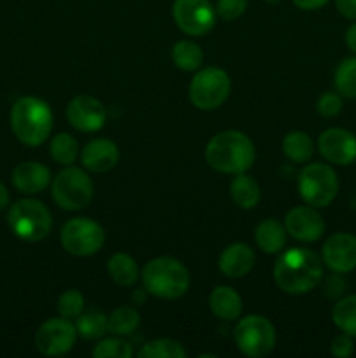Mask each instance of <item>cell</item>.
Instances as JSON below:
<instances>
[{
  "label": "cell",
  "instance_id": "cell-22",
  "mask_svg": "<svg viewBox=\"0 0 356 358\" xmlns=\"http://www.w3.org/2000/svg\"><path fill=\"white\" fill-rule=\"evenodd\" d=\"M260 194L258 182L250 175H246V171L234 175L232 182H230V198H232L234 205L243 210H251L260 201Z\"/></svg>",
  "mask_w": 356,
  "mask_h": 358
},
{
  "label": "cell",
  "instance_id": "cell-31",
  "mask_svg": "<svg viewBox=\"0 0 356 358\" xmlns=\"http://www.w3.org/2000/svg\"><path fill=\"white\" fill-rule=\"evenodd\" d=\"M335 91L346 98H356V56L355 58H346L337 66L334 76Z\"/></svg>",
  "mask_w": 356,
  "mask_h": 358
},
{
  "label": "cell",
  "instance_id": "cell-32",
  "mask_svg": "<svg viewBox=\"0 0 356 358\" xmlns=\"http://www.w3.org/2000/svg\"><path fill=\"white\" fill-rule=\"evenodd\" d=\"M91 353L94 358H131L133 348L124 339L108 338L98 343Z\"/></svg>",
  "mask_w": 356,
  "mask_h": 358
},
{
  "label": "cell",
  "instance_id": "cell-11",
  "mask_svg": "<svg viewBox=\"0 0 356 358\" xmlns=\"http://www.w3.org/2000/svg\"><path fill=\"white\" fill-rule=\"evenodd\" d=\"M173 20L191 37L206 35L216 21V10L209 0H175Z\"/></svg>",
  "mask_w": 356,
  "mask_h": 358
},
{
  "label": "cell",
  "instance_id": "cell-28",
  "mask_svg": "<svg viewBox=\"0 0 356 358\" xmlns=\"http://www.w3.org/2000/svg\"><path fill=\"white\" fill-rule=\"evenodd\" d=\"M75 329L84 339H100L108 332V317L101 311H86L75 318Z\"/></svg>",
  "mask_w": 356,
  "mask_h": 358
},
{
  "label": "cell",
  "instance_id": "cell-24",
  "mask_svg": "<svg viewBox=\"0 0 356 358\" xmlns=\"http://www.w3.org/2000/svg\"><path fill=\"white\" fill-rule=\"evenodd\" d=\"M283 154L292 163H307L314 154V143L311 136L304 131H290L283 138L281 143Z\"/></svg>",
  "mask_w": 356,
  "mask_h": 358
},
{
  "label": "cell",
  "instance_id": "cell-41",
  "mask_svg": "<svg viewBox=\"0 0 356 358\" xmlns=\"http://www.w3.org/2000/svg\"><path fill=\"white\" fill-rule=\"evenodd\" d=\"M147 290L143 289V290H135V292H133V301H135L136 304H143L145 303V297H147Z\"/></svg>",
  "mask_w": 356,
  "mask_h": 358
},
{
  "label": "cell",
  "instance_id": "cell-15",
  "mask_svg": "<svg viewBox=\"0 0 356 358\" xmlns=\"http://www.w3.org/2000/svg\"><path fill=\"white\" fill-rule=\"evenodd\" d=\"M323 264L330 271L346 275L356 268V236L351 233H335L321 248Z\"/></svg>",
  "mask_w": 356,
  "mask_h": 358
},
{
  "label": "cell",
  "instance_id": "cell-42",
  "mask_svg": "<svg viewBox=\"0 0 356 358\" xmlns=\"http://www.w3.org/2000/svg\"><path fill=\"white\" fill-rule=\"evenodd\" d=\"M265 2H267V3H278L279 0H265Z\"/></svg>",
  "mask_w": 356,
  "mask_h": 358
},
{
  "label": "cell",
  "instance_id": "cell-6",
  "mask_svg": "<svg viewBox=\"0 0 356 358\" xmlns=\"http://www.w3.org/2000/svg\"><path fill=\"white\" fill-rule=\"evenodd\" d=\"M51 196L61 210L77 212L91 203L94 196V184L86 171L70 164L54 177Z\"/></svg>",
  "mask_w": 356,
  "mask_h": 358
},
{
  "label": "cell",
  "instance_id": "cell-12",
  "mask_svg": "<svg viewBox=\"0 0 356 358\" xmlns=\"http://www.w3.org/2000/svg\"><path fill=\"white\" fill-rule=\"evenodd\" d=\"M75 324L68 318H49L38 327L35 334V346L45 357L66 355L77 341Z\"/></svg>",
  "mask_w": 356,
  "mask_h": 358
},
{
  "label": "cell",
  "instance_id": "cell-30",
  "mask_svg": "<svg viewBox=\"0 0 356 358\" xmlns=\"http://www.w3.org/2000/svg\"><path fill=\"white\" fill-rule=\"evenodd\" d=\"M140 313L131 306L117 308L108 317V332L115 336H129L138 329Z\"/></svg>",
  "mask_w": 356,
  "mask_h": 358
},
{
  "label": "cell",
  "instance_id": "cell-5",
  "mask_svg": "<svg viewBox=\"0 0 356 358\" xmlns=\"http://www.w3.org/2000/svg\"><path fill=\"white\" fill-rule=\"evenodd\" d=\"M7 224L20 240L35 243L49 236L52 215L47 206L37 199H20L9 208Z\"/></svg>",
  "mask_w": 356,
  "mask_h": 358
},
{
  "label": "cell",
  "instance_id": "cell-29",
  "mask_svg": "<svg viewBox=\"0 0 356 358\" xmlns=\"http://www.w3.org/2000/svg\"><path fill=\"white\" fill-rule=\"evenodd\" d=\"M140 358H185L187 352L175 339L159 338L145 343L138 352Z\"/></svg>",
  "mask_w": 356,
  "mask_h": 358
},
{
  "label": "cell",
  "instance_id": "cell-23",
  "mask_svg": "<svg viewBox=\"0 0 356 358\" xmlns=\"http://www.w3.org/2000/svg\"><path fill=\"white\" fill-rule=\"evenodd\" d=\"M108 275L119 287H133L140 278V269L129 254H114L108 261Z\"/></svg>",
  "mask_w": 356,
  "mask_h": 358
},
{
  "label": "cell",
  "instance_id": "cell-9",
  "mask_svg": "<svg viewBox=\"0 0 356 358\" xmlns=\"http://www.w3.org/2000/svg\"><path fill=\"white\" fill-rule=\"evenodd\" d=\"M234 341L244 357H267L274 350L276 329L265 317L248 315L237 322L234 329Z\"/></svg>",
  "mask_w": 356,
  "mask_h": 358
},
{
  "label": "cell",
  "instance_id": "cell-2",
  "mask_svg": "<svg viewBox=\"0 0 356 358\" xmlns=\"http://www.w3.org/2000/svg\"><path fill=\"white\" fill-rule=\"evenodd\" d=\"M206 163L225 175L244 173L255 163V147L250 136L237 129H227L213 136L205 149Z\"/></svg>",
  "mask_w": 356,
  "mask_h": 358
},
{
  "label": "cell",
  "instance_id": "cell-17",
  "mask_svg": "<svg viewBox=\"0 0 356 358\" xmlns=\"http://www.w3.org/2000/svg\"><path fill=\"white\" fill-rule=\"evenodd\" d=\"M119 147L108 138H94L80 150V163L93 173H107L119 163Z\"/></svg>",
  "mask_w": 356,
  "mask_h": 358
},
{
  "label": "cell",
  "instance_id": "cell-16",
  "mask_svg": "<svg viewBox=\"0 0 356 358\" xmlns=\"http://www.w3.org/2000/svg\"><path fill=\"white\" fill-rule=\"evenodd\" d=\"M285 229L293 240L302 241V243H314L323 236L325 220L314 206H295L286 213Z\"/></svg>",
  "mask_w": 356,
  "mask_h": 358
},
{
  "label": "cell",
  "instance_id": "cell-36",
  "mask_svg": "<svg viewBox=\"0 0 356 358\" xmlns=\"http://www.w3.org/2000/svg\"><path fill=\"white\" fill-rule=\"evenodd\" d=\"M330 352H332V355L337 357V358L351 357L353 352H355V343H353L351 336L346 334V332L335 336V338L332 339Z\"/></svg>",
  "mask_w": 356,
  "mask_h": 358
},
{
  "label": "cell",
  "instance_id": "cell-7",
  "mask_svg": "<svg viewBox=\"0 0 356 358\" xmlns=\"http://www.w3.org/2000/svg\"><path fill=\"white\" fill-rule=\"evenodd\" d=\"M339 192V178L334 168L325 163H311L299 173V194L306 205L325 208Z\"/></svg>",
  "mask_w": 356,
  "mask_h": 358
},
{
  "label": "cell",
  "instance_id": "cell-19",
  "mask_svg": "<svg viewBox=\"0 0 356 358\" xmlns=\"http://www.w3.org/2000/svg\"><path fill=\"white\" fill-rule=\"evenodd\" d=\"M255 264V254L246 243H232L223 248L218 259V268L227 278H243Z\"/></svg>",
  "mask_w": 356,
  "mask_h": 358
},
{
  "label": "cell",
  "instance_id": "cell-1",
  "mask_svg": "<svg viewBox=\"0 0 356 358\" xmlns=\"http://www.w3.org/2000/svg\"><path fill=\"white\" fill-rule=\"evenodd\" d=\"M323 280V259L309 248H290L274 264V282L283 292L300 296Z\"/></svg>",
  "mask_w": 356,
  "mask_h": 358
},
{
  "label": "cell",
  "instance_id": "cell-25",
  "mask_svg": "<svg viewBox=\"0 0 356 358\" xmlns=\"http://www.w3.org/2000/svg\"><path fill=\"white\" fill-rule=\"evenodd\" d=\"M171 58L173 63L184 72H198L202 66V55L201 45L195 44L192 41H180L173 45V51H171Z\"/></svg>",
  "mask_w": 356,
  "mask_h": 358
},
{
  "label": "cell",
  "instance_id": "cell-39",
  "mask_svg": "<svg viewBox=\"0 0 356 358\" xmlns=\"http://www.w3.org/2000/svg\"><path fill=\"white\" fill-rule=\"evenodd\" d=\"M346 44L356 55V23H353L351 27L346 30Z\"/></svg>",
  "mask_w": 356,
  "mask_h": 358
},
{
  "label": "cell",
  "instance_id": "cell-4",
  "mask_svg": "<svg viewBox=\"0 0 356 358\" xmlns=\"http://www.w3.org/2000/svg\"><path fill=\"white\" fill-rule=\"evenodd\" d=\"M143 289L154 297L173 301L184 296L191 287L188 269L175 257H156L142 271Z\"/></svg>",
  "mask_w": 356,
  "mask_h": 358
},
{
  "label": "cell",
  "instance_id": "cell-20",
  "mask_svg": "<svg viewBox=\"0 0 356 358\" xmlns=\"http://www.w3.org/2000/svg\"><path fill=\"white\" fill-rule=\"evenodd\" d=\"M209 310L220 320L234 322L241 317L243 301L236 290L227 285H220L209 294Z\"/></svg>",
  "mask_w": 356,
  "mask_h": 358
},
{
  "label": "cell",
  "instance_id": "cell-10",
  "mask_svg": "<svg viewBox=\"0 0 356 358\" xmlns=\"http://www.w3.org/2000/svg\"><path fill=\"white\" fill-rule=\"evenodd\" d=\"M59 240H61V247L70 255L89 257L100 252L105 245V231L93 219L73 217L68 222L63 224Z\"/></svg>",
  "mask_w": 356,
  "mask_h": 358
},
{
  "label": "cell",
  "instance_id": "cell-21",
  "mask_svg": "<svg viewBox=\"0 0 356 358\" xmlns=\"http://www.w3.org/2000/svg\"><path fill=\"white\" fill-rule=\"evenodd\" d=\"M286 233L285 224L278 222L276 219L262 220L255 229V241H257L258 248L265 254H278L285 248L286 245Z\"/></svg>",
  "mask_w": 356,
  "mask_h": 358
},
{
  "label": "cell",
  "instance_id": "cell-3",
  "mask_svg": "<svg viewBox=\"0 0 356 358\" xmlns=\"http://www.w3.org/2000/svg\"><path fill=\"white\" fill-rule=\"evenodd\" d=\"M54 124L51 107L35 96H23L10 108V128L21 143L42 145L49 138Z\"/></svg>",
  "mask_w": 356,
  "mask_h": 358
},
{
  "label": "cell",
  "instance_id": "cell-26",
  "mask_svg": "<svg viewBox=\"0 0 356 358\" xmlns=\"http://www.w3.org/2000/svg\"><path fill=\"white\" fill-rule=\"evenodd\" d=\"M49 154L54 163L61 164V166H70L79 157V143L68 133H59V135L52 136Z\"/></svg>",
  "mask_w": 356,
  "mask_h": 358
},
{
  "label": "cell",
  "instance_id": "cell-18",
  "mask_svg": "<svg viewBox=\"0 0 356 358\" xmlns=\"http://www.w3.org/2000/svg\"><path fill=\"white\" fill-rule=\"evenodd\" d=\"M13 184L23 194H38L51 184V171L37 161H24L14 168Z\"/></svg>",
  "mask_w": 356,
  "mask_h": 358
},
{
  "label": "cell",
  "instance_id": "cell-38",
  "mask_svg": "<svg viewBox=\"0 0 356 358\" xmlns=\"http://www.w3.org/2000/svg\"><path fill=\"white\" fill-rule=\"evenodd\" d=\"M328 2H330V0H293V3L302 10L321 9V7L327 6Z\"/></svg>",
  "mask_w": 356,
  "mask_h": 358
},
{
  "label": "cell",
  "instance_id": "cell-33",
  "mask_svg": "<svg viewBox=\"0 0 356 358\" xmlns=\"http://www.w3.org/2000/svg\"><path fill=\"white\" fill-rule=\"evenodd\" d=\"M58 313L59 317L75 320L77 317L84 313V296L79 290H66L58 299Z\"/></svg>",
  "mask_w": 356,
  "mask_h": 358
},
{
  "label": "cell",
  "instance_id": "cell-35",
  "mask_svg": "<svg viewBox=\"0 0 356 358\" xmlns=\"http://www.w3.org/2000/svg\"><path fill=\"white\" fill-rule=\"evenodd\" d=\"M248 9V0H216V16L225 21H234Z\"/></svg>",
  "mask_w": 356,
  "mask_h": 358
},
{
  "label": "cell",
  "instance_id": "cell-13",
  "mask_svg": "<svg viewBox=\"0 0 356 358\" xmlns=\"http://www.w3.org/2000/svg\"><path fill=\"white\" fill-rule=\"evenodd\" d=\"M66 119L79 131H100L107 122V108L94 96L79 94L70 100L68 107H66Z\"/></svg>",
  "mask_w": 356,
  "mask_h": 358
},
{
  "label": "cell",
  "instance_id": "cell-14",
  "mask_svg": "<svg viewBox=\"0 0 356 358\" xmlns=\"http://www.w3.org/2000/svg\"><path fill=\"white\" fill-rule=\"evenodd\" d=\"M318 150L332 164L348 166L356 161V136L342 128H328L318 138Z\"/></svg>",
  "mask_w": 356,
  "mask_h": 358
},
{
  "label": "cell",
  "instance_id": "cell-37",
  "mask_svg": "<svg viewBox=\"0 0 356 358\" xmlns=\"http://www.w3.org/2000/svg\"><path fill=\"white\" fill-rule=\"evenodd\" d=\"M335 7L346 20H356V0H335Z\"/></svg>",
  "mask_w": 356,
  "mask_h": 358
},
{
  "label": "cell",
  "instance_id": "cell-27",
  "mask_svg": "<svg viewBox=\"0 0 356 358\" xmlns=\"http://www.w3.org/2000/svg\"><path fill=\"white\" fill-rule=\"evenodd\" d=\"M332 320H334L335 327H339L351 338H356V294L342 297L335 303L334 310H332Z\"/></svg>",
  "mask_w": 356,
  "mask_h": 358
},
{
  "label": "cell",
  "instance_id": "cell-40",
  "mask_svg": "<svg viewBox=\"0 0 356 358\" xmlns=\"http://www.w3.org/2000/svg\"><path fill=\"white\" fill-rule=\"evenodd\" d=\"M9 205V191H7L6 185L0 182V210H3Z\"/></svg>",
  "mask_w": 356,
  "mask_h": 358
},
{
  "label": "cell",
  "instance_id": "cell-8",
  "mask_svg": "<svg viewBox=\"0 0 356 358\" xmlns=\"http://www.w3.org/2000/svg\"><path fill=\"white\" fill-rule=\"evenodd\" d=\"M230 93V77L218 66L199 69L188 86V98L199 110H215Z\"/></svg>",
  "mask_w": 356,
  "mask_h": 358
},
{
  "label": "cell",
  "instance_id": "cell-34",
  "mask_svg": "<svg viewBox=\"0 0 356 358\" xmlns=\"http://www.w3.org/2000/svg\"><path fill=\"white\" fill-rule=\"evenodd\" d=\"M342 110V94L337 91H325L316 101V112L321 117H335Z\"/></svg>",
  "mask_w": 356,
  "mask_h": 358
}]
</instances>
